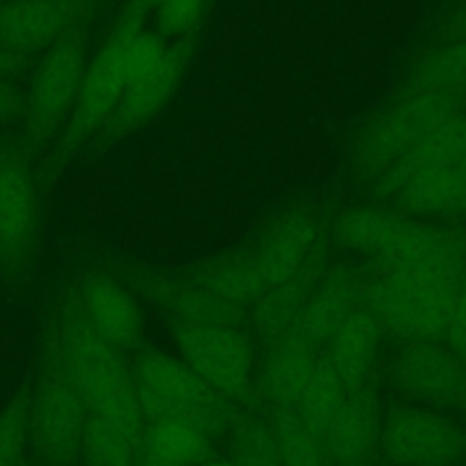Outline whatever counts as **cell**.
<instances>
[{
  "instance_id": "6da1fadb",
  "label": "cell",
  "mask_w": 466,
  "mask_h": 466,
  "mask_svg": "<svg viewBox=\"0 0 466 466\" xmlns=\"http://www.w3.org/2000/svg\"><path fill=\"white\" fill-rule=\"evenodd\" d=\"M342 249L371 262L375 271L461 269L466 266V231L386 206H353L331 224Z\"/></svg>"
},
{
  "instance_id": "7a4b0ae2",
  "label": "cell",
  "mask_w": 466,
  "mask_h": 466,
  "mask_svg": "<svg viewBox=\"0 0 466 466\" xmlns=\"http://www.w3.org/2000/svg\"><path fill=\"white\" fill-rule=\"evenodd\" d=\"M49 340L87 411L140 441L146 420L133 371L120 350L91 328L75 291L64 299Z\"/></svg>"
},
{
  "instance_id": "3957f363",
  "label": "cell",
  "mask_w": 466,
  "mask_h": 466,
  "mask_svg": "<svg viewBox=\"0 0 466 466\" xmlns=\"http://www.w3.org/2000/svg\"><path fill=\"white\" fill-rule=\"evenodd\" d=\"M147 18L149 5L144 0L124 2L102 46L89 58L73 113L60 131L53 155L47 162L49 177L58 175L73 155L91 142V138L107 120L126 87L124 55L127 42L137 31L146 27Z\"/></svg>"
},
{
  "instance_id": "277c9868",
  "label": "cell",
  "mask_w": 466,
  "mask_h": 466,
  "mask_svg": "<svg viewBox=\"0 0 466 466\" xmlns=\"http://www.w3.org/2000/svg\"><path fill=\"white\" fill-rule=\"evenodd\" d=\"M464 269L375 271L362 302L384 331L404 342L441 340Z\"/></svg>"
},
{
  "instance_id": "5b68a950",
  "label": "cell",
  "mask_w": 466,
  "mask_h": 466,
  "mask_svg": "<svg viewBox=\"0 0 466 466\" xmlns=\"http://www.w3.org/2000/svg\"><path fill=\"white\" fill-rule=\"evenodd\" d=\"M131 371L146 422L184 420L215 439L228 431L235 404L206 384L180 357L142 348Z\"/></svg>"
},
{
  "instance_id": "8992f818",
  "label": "cell",
  "mask_w": 466,
  "mask_h": 466,
  "mask_svg": "<svg viewBox=\"0 0 466 466\" xmlns=\"http://www.w3.org/2000/svg\"><path fill=\"white\" fill-rule=\"evenodd\" d=\"M89 64V36L86 27H78L51 47L38 62L27 98L25 144L31 151L46 147L67 124Z\"/></svg>"
},
{
  "instance_id": "52a82bcc",
  "label": "cell",
  "mask_w": 466,
  "mask_h": 466,
  "mask_svg": "<svg viewBox=\"0 0 466 466\" xmlns=\"http://www.w3.org/2000/svg\"><path fill=\"white\" fill-rule=\"evenodd\" d=\"M178 357L217 393L248 408L257 404L255 348L240 326L171 322Z\"/></svg>"
},
{
  "instance_id": "ba28073f",
  "label": "cell",
  "mask_w": 466,
  "mask_h": 466,
  "mask_svg": "<svg viewBox=\"0 0 466 466\" xmlns=\"http://www.w3.org/2000/svg\"><path fill=\"white\" fill-rule=\"evenodd\" d=\"M459 107L461 100L404 89L360 129L351 147L353 166L364 178L377 180L426 131Z\"/></svg>"
},
{
  "instance_id": "9c48e42d",
  "label": "cell",
  "mask_w": 466,
  "mask_h": 466,
  "mask_svg": "<svg viewBox=\"0 0 466 466\" xmlns=\"http://www.w3.org/2000/svg\"><path fill=\"white\" fill-rule=\"evenodd\" d=\"M87 408L66 373L55 346L47 344L33 395H29L31 444L49 466H67L80 453Z\"/></svg>"
},
{
  "instance_id": "30bf717a",
  "label": "cell",
  "mask_w": 466,
  "mask_h": 466,
  "mask_svg": "<svg viewBox=\"0 0 466 466\" xmlns=\"http://www.w3.org/2000/svg\"><path fill=\"white\" fill-rule=\"evenodd\" d=\"M379 446L393 466H446L466 457V430L435 410L395 406L382 415Z\"/></svg>"
},
{
  "instance_id": "8fae6325",
  "label": "cell",
  "mask_w": 466,
  "mask_h": 466,
  "mask_svg": "<svg viewBox=\"0 0 466 466\" xmlns=\"http://www.w3.org/2000/svg\"><path fill=\"white\" fill-rule=\"evenodd\" d=\"M391 380L430 410L466 413V364L441 340L404 342L393 357Z\"/></svg>"
},
{
  "instance_id": "7c38bea8",
  "label": "cell",
  "mask_w": 466,
  "mask_h": 466,
  "mask_svg": "<svg viewBox=\"0 0 466 466\" xmlns=\"http://www.w3.org/2000/svg\"><path fill=\"white\" fill-rule=\"evenodd\" d=\"M40 226L36 186L18 151L0 149V269L22 275L33 257Z\"/></svg>"
},
{
  "instance_id": "4fadbf2b",
  "label": "cell",
  "mask_w": 466,
  "mask_h": 466,
  "mask_svg": "<svg viewBox=\"0 0 466 466\" xmlns=\"http://www.w3.org/2000/svg\"><path fill=\"white\" fill-rule=\"evenodd\" d=\"M102 0H0V49L11 55L47 49L86 27Z\"/></svg>"
},
{
  "instance_id": "5bb4252c",
  "label": "cell",
  "mask_w": 466,
  "mask_h": 466,
  "mask_svg": "<svg viewBox=\"0 0 466 466\" xmlns=\"http://www.w3.org/2000/svg\"><path fill=\"white\" fill-rule=\"evenodd\" d=\"M195 49L197 40L178 42L158 71L127 86L107 120L91 138L93 149L104 151L151 122L173 98L191 64Z\"/></svg>"
},
{
  "instance_id": "9a60e30c",
  "label": "cell",
  "mask_w": 466,
  "mask_h": 466,
  "mask_svg": "<svg viewBox=\"0 0 466 466\" xmlns=\"http://www.w3.org/2000/svg\"><path fill=\"white\" fill-rule=\"evenodd\" d=\"M126 286L167 315L171 322L240 326L248 309L233 306L189 280L184 273L158 269H127Z\"/></svg>"
},
{
  "instance_id": "2e32d148",
  "label": "cell",
  "mask_w": 466,
  "mask_h": 466,
  "mask_svg": "<svg viewBox=\"0 0 466 466\" xmlns=\"http://www.w3.org/2000/svg\"><path fill=\"white\" fill-rule=\"evenodd\" d=\"M370 275L351 262L328 264L291 326L280 335L322 350L348 313L362 302Z\"/></svg>"
},
{
  "instance_id": "e0dca14e",
  "label": "cell",
  "mask_w": 466,
  "mask_h": 466,
  "mask_svg": "<svg viewBox=\"0 0 466 466\" xmlns=\"http://www.w3.org/2000/svg\"><path fill=\"white\" fill-rule=\"evenodd\" d=\"M91 328L116 350H135L144 337V315L135 293L106 273H89L75 289Z\"/></svg>"
},
{
  "instance_id": "ac0fdd59",
  "label": "cell",
  "mask_w": 466,
  "mask_h": 466,
  "mask_svg": "<svg viewBox=\"0 0 466 466\" xmlns=\"http://www.w3.org/2000/svg\"><path fill=\"white\" fill-rule=\"evenodd\" d=\"M322 244L319 220L309 211L293 209L264 228L251 253L266 286H275L302 269Z\"/></svg>"
},
{
  "instance_id": "d6986e66",
  "label": "cell",
  "mask_w": 466,
  "mask_h": 466,
  "mask_svg": "<svg viewBox=\"0 0 466 466\" xmlns=\"http://www.w3.org/2000/svg\"><path fill=\"white\" fill-rule=\"evenodd\" d=\"M382 408L377 382L348 393L324 433L331 466H370L379 446Z\"/></svg>"
},
{
  "instance_id": "ffe728a7",
  "label": "cell",
  "mask_w": 466,
  "mask_h": 466,
  "mask_svg": "<svg viewBox=\"0 0 466 466\" xmlns=\"http://www.w3.org/2000/svg\"><path fill=\"white\" fill-rule=\"evenodd\" d=\"M388 202L426 220L453 222L466 218V151L410 178Z\"/></svg>"
},
{
  "instance_id": "44dd1931",
  "label": "cell",
  "mask_w": 466,
  "mask_h": 466,
  "mask_svg": "<svg viewBox=\"0 0 466 466\" xmlns=\"http://www.w3.org/2000/svg\"><path fill=\"white\" fill-rule=\"evenodd\" d=\"M382 333L379 319L360 302L326 340L322 353L342 379L348 393L360 390L371 380Z\"/></svg>"
},
{
  "instance_id": "7402d4cb",
  "label": "cell",
  "mask_w": 466,
  "mask_h": 466,
  "mask_svg": "<svg viewBox=\"0 0 466 466\" xmlns=\"http://www.w3.org/2000/svg\"><path fill=\"white\" fill-rule=\"evenodd\" d=\"M462 151H466V109L459 107L439 120L402 158L373 180V189L382 200H390L410 178L455 158Z\"/></svg>"
},
{
  "instance_id": "603a6c76",
  "label": "cell",
  "mask_w": 466,
  "mask_h": 466,
  "mask_svg": "<svg viewBox=\"0 0 466 466\" xmlns=\"http://www.w3.org/2000/svg\"><path fill=\"white\" fill-rule=\"evenodd\" d=\"M328 264L326 246L322 244L302 269L284 282L268 286L258 300L249 308L253 328L266 348L277 342L291 326Z\"/></svg>"
},
{
  "instance_id": "cb8c5ba5",
  "label": "cell",
  "mask_w": 466,
  "mask_h": 466,
  "mask_svg": "<svg viewBox=\"0 0 466 466\" xmlns=\"http://www.w3.org/2000/svg\"><path fill=\"white\" fill-rule=\"evenodd\" d=\"M266 350L268 353L255 382L257 397L268 408H295L322 350L288 337H280Z\"/></svg>"
},
{
  "instance_id": "d4e9b609",
  "label": "cell",
  "mask_w": 466,
  "mask_h": 466,
  "mask_svg": "<svg viewBox=\"0 0 466 466\" xmlns=\"http://www.w3.org/2000/svg\"><path fill=\"white\" fill-rule=\"evenodd\" d=\"M184 275L215 297L244 309H249L268 288L251 249H231L206 257Z\"/></svg>"
},
{
  "instance_id": "484cf974",
  "label": "cell",
  "mask_w": 466,
  "mask_h": 466,
  "mask_svg": "<svg viewBox=\"0 0 466 466\" xmlns=\"http://www.w3.org/2000/svg\"><path fill=\"white\" fill-rule=\"evenodd\" d=\"M211 437L202 428L184 420L146 422L138 441L140 455L180 466H202L213 459Z\"/></svg>"
},
{
  "instance_id": "4316f807",
  "label": "cell",
  "mask_w": 466,
  "mask_h": 466,
  "mask_svg": "<svg viewBox=\"0 0 466 466\" xmlns=\"http://www.w3.org/2000/svg\"><path fill=\"white\" fill-rule=\"evenodd\" d=\"M406 91L461 100L466 95V40L444 38L411 66Z\"/></svg>"
},
{
  "instance_id": "83f0119b",
  "label": "cell",
  "mask_w": 466,
  "mask_h": 466,
  "mask_svg": "<svg viewBox=\"0 0 466 466\" xmlns=\"http://www.w3.org/2000/svg\"><path fill=\"white\" fill-rule=\"evenodd\" d=\"M266 420L284 466H331L324 439L295 408L271 406Z\"/></svg>"
},
{
  "instance_id": "f1b7e54d",
  "label": "cell",
  "mask_w": 466,
  "mask_h": 466,
  "mask_svg": "<svg viewBox=\"0 0 466 466\" xmlns=\"http://www.w3.org/2000/svg\"><path fill=\"white\" fill-rule=\"evenodd\" d=\"M348 397V390L324 353H320L295 406L304 422L322 439Z\"/></svg>"
},
{
  "instance_id": "f546056e",
  "label": "cell",
  "mask_w": 466,
  "mask_h": 466,
  "mask_svg": "<svg viewBox=\"0 0 466 466\" xmlns=\"http://www.w3.org/2000/svg\"><path fill=\"white\" fill-rule=\"evenodd\" d=\"M228 433L229 461L235 466H284L266 419L249 410H235Z\"/></svg>"
},
{
  "instance_id": "4dcf8cb0",
  "label": "cell",
  "mask_w": 466,
  "mask_h": 466,
  "mask_svg": "<svg viewBox=\"0 0 466 466\" xmlns=\"http://www.w3.org/2000/svg\"><path fill=\"white\" fill-rule=\"evenodd\" d=\"M80 451L87 466H135L138 441L115 422L89 413Z\"/></svg>"
},
{
  "instance_id": "1f68e13d",
  "label": "cell",
  "mask_w": 466,
  "mask_h": 466,
  "mask_svg": "<svg viewBox=\"0 0 466 466\" xmlns=\"http://www.w3.org/2000/svg\"><path fill=\"white\" fill-rule=\"evenodd\" d=\"M153 29L169 42L198 40L211 0H146Z\"/></svg>"
},
{
  "instance_id": "d6a6232c",
  "label": "cell",
  "mask_w": 466,
  "mask_h": 466,
  "mask_svg": "<svg viewBox=\"0 0 466 466\" xmlns=\"http://www.w3.org/2000/svg\"><path fill=\"white\" fill-rule=\"evenodd\" d=\"M29 442V397L16 393L0 410V466H22Z\"/></svg>"
},
{
  "instance_id": "836d02e7",
  "label": "cell",
  "mask_w": 466,
  "mask_h": 466,
  "mask_svg": "<svg viewBox=\"0 0 466 466\" xmlns=\"http://www.w3.org/2000/svg\"><path fill=\"white\" fill-rule=\"evenodd\" d=\"M441 342H444L466 364V269L459 279Z\"/></svg>"
},
{
  "instance_id": "e575fe53",
  "label": "cell",
  "mask_w": 466,
  "mask_h": 466,
  "mask_svg": "<svg viewBox=\"0 0 466 466\" xmlns=\"http://www.w3.org/2000/svg\"><path fill=\"white\" fill-rule=\"evenodd\" d=\"M22 107V100L18 91L7 82V78H0V122L9 120Z\"/></svg>"
},
{
  "instance_id": "d590c367",
  "label": "cell",
  "mask_w": 466,
  "mask_h": 466,
  "mask_svg": "<svg viewBox=\"0 0 466 466\" xmlns=\"http://www.w3.org/2000/svg\"><path fill=\"white\" fill-rule=\"evenodd\" d=\"M446 38L466 40V2L461 4L446 20Z\"/></svg>"
},
{
  "instance_id": "8d00e7d4",
  "label": "cell",
  "mask_w": 466,
  "mask_h": 466,
  "mask_svg": "<svg viewBox=\"0 0 466 466\" xmlns=\"http://www.w3.org/2000/svg\"><path fill=\"white\" fill-rule=\"evenodd\" d=\"M25 64V56L20 55H11L0 49V78H7L20 71Z\"/></svg>"
},
{
  "instance_id": "74e56055",
  "label": "cell",
  "mask_w": 466,
  "mask_h": 466,
  "mask_svg": "<svg viewBox=\"0 0 466 466\" xmlns=\"http://www.w3.org/2000/svg\"><path fill=\"white\" fill-rule=\"evenodd\" d=\"M135 466H180V464H167V462H160V461L138 455V461H137Z\"/></svg>"
},
{
  "instance_id": "f35d334b",
  "label": "cell",
  "mask_w": 466,
  "mask_h": 466,
  "mask_svg": "<svg viewBox=\"0 0 466 466\" xmlns=\"http://www.w3.org/2000/svg\"><path fill=\"white\" fill-rule=\"evenodd\" d=\"M202 466H235V464L231 461H215V459H211L209 462H206Z\"/></svg>"
}]
</instances>
